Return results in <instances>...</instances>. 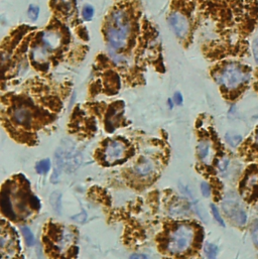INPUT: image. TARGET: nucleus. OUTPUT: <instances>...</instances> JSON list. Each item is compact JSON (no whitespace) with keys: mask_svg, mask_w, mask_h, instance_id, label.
<instances>
[{"mask_svg":"<svg viewBox=\"0 0 258 259\" xmlns=\"http://www.w3.org/2000/svg\"><path fill=\"white\" fill-rule=\"evenodd\" d=\"M229 158L227 157H223L222 159H220V161L218 162V169L221 171V172H225L229 166Z\"/></svg>","mask_w":258,"mask_h":259,"instance_id":"23","label":"nucleus"},{"mask_svg":"<svg viewBox=\"0 0 258 259\" xmlns=\"http://www.w3.org/2000/svg\"><path fill=\"white\" fill-rule=\"evenodd\" d=\"M196 239V229L189 223H181L170 232L166 248L170 254L183 255L189 251Z\"/></svg>","mask_w":258,"mask_h":259,"instance_id":"3","label":"nucleus"},{"mask_svg":"<svg viewBox=\"0 0 258 259\" xmlns=\"http://www.w3.org/2000/svg\"><path fill=\"white\" fill-rule=\"evenodd\" d=\"M216 81L226 92L237 93L250 81V71L240 63H227L218 72Z\"/></svg>","mask_w":258,"mask_h":259,"instance_id":"2","label":"nucleus"},{"mask_svg":"<svg viewBox=\"0 0 258 259\" xmlns=\"http://www.w3.org/2000/svg\"><path fill=\"white\" fill-rule=\"evenodd\" d=\"M252 241L258 247V225H256L252 230Z\"/></svg>","mask_w":258,"mask_h":259,"instance_id":"26","label":"nucleus"},{"mask_svg":"<svg viewBox=\"0 0 258 259\" xmlns=\"http://www.w3.org/2000/svg\"><path fill=\"white\" fill-rule=\"evenodd\" d=\"M169 106H170V108L171 109H173V107H174V104H173V100L172 99H169Z\"/></svg>","mask_w":258,"mask_h":259,"instance_id":"29","label":"nucleus"},{"mask_svg":"<svg viewBox=\"0 0 258 259\" xmlns=\"http://www.w3.org/2000/svg\"><path fill=\"white\" fill-rule=\"evenodd\" d=\"M211 211H212V215H213L214 219L217 221V223H218L219 225H221L222 227H225V222L223 221V219H222V217H221V214H220V212H219L218 208H217L214 204L211 205Z\"/></svg>","mask_w":258,"mask_h":259,"instance_id":"18","label":"nucleus"},{"mask_svg":"<svg viewBox=\"0 0 258 259\" xmlns=\"http://www.w3.org/2000/svg\"><path fill=\"white\" fill-rule=\"evenodd\" d=\"M127 148L123 141L112 140L107 144L104 151V159L108 164H115L125 159Z\"/></svg>","mask_w":258,"mask_h":259,"instance_id":"5","label":"nucleus"},{"mask_svg":"<svg viewBox=\"0 0 258 259\" xmlns=\"http://www.w3.org/2000/svg\"><path fill=\"white\" fill-rule=\"evenodd\" d=\"M255 140H256V144L258 145V130L256 132V136H255Z\"/></svg>","mask_w":258,"mask_h":259,"instance_id":"30","label":"nucleus"},{"mask_svg":"<svg viewBox=\"0 0 258 259\" xmlns=\"http://www.w3.org/2000/svg\"><path fill=\"white\" fill-rule=\"evenodd\" d=\"M51 204H52L54 210H55L56 212H58L59 214H61L62 205H61V194H60V193L55 192V193L51 196Z\"/></svg>","mask_w":258,"mask_h":259,"instance_id":"17","label":"nucleus"},{"mask_svg":"<svg viewBox=\"0 0 258 259\" xmlns=\"http://www.w3.org/2000/svg\"><path fill=\"white\" fill-rule=\"evenodd\" d=\"M204 251L209 259H217L218 255V246L212 243H206Z\"/></svg>","mask_w":258,"mask_h":259,"instance_id":"15","label":"nucleus"},{"mask_svg":"<svg viewBox=\"0 0 258 259\" xmlns=\"http://www.w3.org/2000/svg\"><path fill=\"white\" fill-rule=\"evenodd\" d=\"M225 214L236 224L242 226L247 222V214L241 207L236 196L226 197L222 204Z\"/></svg>","mask_w":258,"mask_h":259,"instance_id":"4","label":"nucleus"},{"mask_svg":"<svg viewBox=\"0 0 258 259\" xmlns=\"http://www.w3.org/2000/svg\"><path fill=\"white\" fill-rule=\"evenodd\" d=\"M210 148H211V146H210L209 141H207V140L200 141L199 145H198V148H197V150H198V155L202 160L206 159L209 156Z\"/></svg>","mask_w":258,"mask_h":259,"instance_id":"12","label":"nucleus"},{"mask_svg":"<svg viewBox=\"0 0 258 259\" xmlns=\"http://www.w3.org/2000/svg\"><path fill=\"white\" fill-rule=\"evenodd\" d=\"M28 14L31 20L36 21L38 18V14H39V7L37 5H30L29 10H28Z\"/></svg>","mask_w":258,"mask_h":259,"instance_id":"20","label":"nucleus"},{"mask_svg":"<svg viewBox=\"0 0 258 259\" xmlns=\"http://www.w3.org/2000/svg\"><path fill=\"white\" fill-rule=\"evenodd\" d=\"M82 16L86 21H90L94 16V8L91 5H85L82 10Z\"/></svg>","mask_w":258,"mask_h":259,"instance_id":"19","label":"nucleus"},{"mask_svg":"<svg viewBox=\"0 0 258 259\" xmlns=\"http://www.w3.org/2000/svg\"><path fill=\"white\" fill-rule=\"evenodd\" d=\"M11 120L18 126L29 128L33 125L34 112L27 105H18L11 111Z\"/></svg>","mask_w":258,"mask_h":259,"instance_id":"6","label":"nucleus"},{"mask_svg":"<svg viewBox=\"0 0 258 259\" xmlns=\"http://www.w3.org/2000/svg\"><path fill=\"white\" fill-rule=\"evenodd\" d=\"M62 36L55 31H46L42 35V41L46 48L55 50L62 44Z\"/></svg>","mask_w":258,"mask_h":259,"instance_id":"9","label":"nucleus"},{"mask_svg":"<svg viewBox=\"0 0 258 259\" xmlns=\"http://www.w3.org/2000/svg\"><path fill=\"white\" fill-rule=\"evenodd\" d=\"M154 171V163L149 158H142L134 167V172L138 177L146 178L151 175Z\"/></svg>","mask_w":258,"mask_h":259,"instance_id":"8","label":"nucleus"},{"mask_svg":"<svg viewBox=\"0 0 258 259\" xmlns=\"http://www.w3.org/2000/svg\"><path fill=\"white\" fill-rule=\"evenodd\" d=\"M58 3L62 6V7H66L67 10L71 9L72 7V3H73V0H57Z\"/></svg>","mask_w":258,"mask_h":259,"instance_id":"25","label":"nucleus"},{"mask_svg":"<svg viewBox=\"0 0 258 259\" xmlns=\"http://www.w3.org/2000/svg\"><path fill=\"white\" fill-rule=\"evenodd\" d=\"M183 95L180 93V92H177L175 94V96H174V102L177 104V105H182L183 104Z\"/></svg>","mask_w":258,"mask_h":259,"instance_id":"27","label":"nucleus"},{"mask_svg":"<svg viewBox=\"0 0 258 259\" xmlns=\"http://www.w3.org/2000/svg\"><path fill=\"white\" fill-rule=\"evenodd\" d=\"M251 48H252V54H253L254 61L258 65V37L256 38H254V40L252 41Z\"/></svg>","mask_w":258,"mask_h":259,"instance_id":"21","label":"nucleus"},{"mask_svg":"<svg viewBox=\"0 0 258 259\" xmlns=\"http://www.w3.org/2000/svg\"><path fill=\"white\" fill-rule=\"evenodd\" d=\"M169 23L176 36L180 38H185L190 31V22L181 12L175 11L169 16Z\"/></svg>","mask_w":258,"mask_h":259,"instance_id":"7","label":"nucleus"},{"mask_svg":"<svg viewBox=\"0 0 258 259\" xmlns=\"http://www.w3.org/2000/svg\"><path fill=\"white\" fill-rule=\"evenodd\" d=\"M21 233L23 235V237H25L27 245L29 247L33 246L35 244V236L31 229L29 227H21Z\"/></svg>","mask_w":258,"mask_h":259,"instance_id":"16","label":"nucleus"},{"mask_svg":"<svg viewBox=\"0 0 258 259\" xmlns=\"http://www.w3.org/2000/svg\"><path fill=\"white\" fill-rule=\"evenodd\" d=\"M131 26L128 14L124 9H115L106 25L105 37L111 52H118L125 49L130 37Z\"/></svg>","mask_w":258,"mask_h":259,"instance_id":"1","label":"nucleus"},{"mask_svg":"<svg viewBox=\"0 0 258 259\" xmlns=\"http://www.w3.org/2000/svg\"><path fill=\"white\" fill-rule=\"evenodd\" d=\"M30 205H31V207L33 208V209H35V210H38L39 208H40V202H39V200H38V198L37 197V196H35V195H32L31 197H30Z\"/></svg>","mask_w":258,"mask_h":259,"instance_id":"22","label":"nucleus"},{"mask_svg":"<svg viewBox=\"0 0 258 259\" xmlns=\"http://www.w3.org/2000/svg\"><path fill=\"white\" fill-rule=\"evenodd\" d=\"M130 259H147V257L143 254H132L130 256Z\"/></svg>","mask_w":258,"mask_h":259,"instance_id":"28","label":"nucleus"},{"mask_svg":"<svg viewBox=\"0 0 258 259\" xmlns=\"http://www.w3.org/2000/svg\"><path fill=\"white\" fill-rule=\"evenodd\" d=\"M225 139H226V143L232 147V148H236L238 147L241 141H242V136L238 133H233V132H228L226 135H225Z\"/></svg>","mask_w":258,"mask_h":259,"instance_id":"13","label":"nucleus"},{"mask_svg":"<svg viewBox=\"0 0 258 259\" xmlns=\"http://www.w3.org/2000/svg\"><path fill=\"white\" fill-rule=\"evenodd\" d=\"M201 192H202L203 196L206 197V198H208L211 195V187H210V185L207 183L203 182L201 184Z\"/></svg>","mask_w":258,"mask_h":259,"instance_id":"24","label":"nucleus"},{"mask_svg":"<svg viewBox=\"0 0 258 259\" xmlns=\"http://www.w3.org/2000/svg\"><path fill=\"white\" fill-rule=\"evenodd\" d=\"M120 109L112 108L106 117V129L112 132L120 121Z\"/></svg>","mask_w":258,"mask_h":259,"instance_id":"11","label":"nucleus"},{"mask_svg":"<svg viewBox=\"0 0 258 259\" xmlns=\"http://www.w3.org/2000/svg\"><path fill=\"white\" fill-rule=\"evenodd\" d=\"M1 210H2V213L8 218L10 219L14 218L13 203H12L9 192L5 189H3L1 193Z\"/></svg>","mask_w":258,"mask_h":259,"instance_id":"10","label":"nucleus"},{"mask_svg":"<svg viewBox=\"0 0 258 259\" xmlns=\"http://www.w3.org/2000/svg\"><path fill=\"white\" fill-rule=\"evenodd\" d=\"M36 170H37V173L39 175L46 174L51 170V160L49 158H45V159L38 161L37 163Z\"/></svg>","mask_w":258,"mask_h":259,"instance_id":"14","label":"nucleus"}]
</instances>
